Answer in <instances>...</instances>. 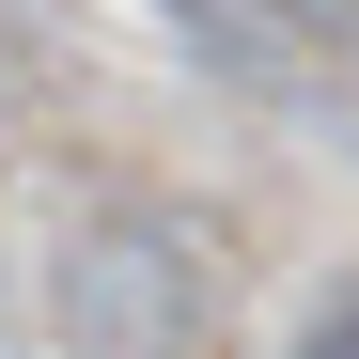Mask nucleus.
Listing matches in <instances>:
<instances>
[{
  "label": "nucleus",
  "instance_id": "obj_1",
  "mask_svg": "<svg viewBox=\"0 0 359 359\" xmlns=\"http://www.w3.org/2000/svg\"><path fill=\"white\" fill-rule=\"evenodd\" d=\"M63 344L79 359H188L203 344V266L172 219H94L63 250Z\"/></svg>",
  "mask_w": 359,
  "mask_h": 359
},
{
  "label": "nucleus",
  "instance_id": "obj_2",
  "mask_svg": "<svg viewBox=\"0 0 359 359\" xmlns=\"http://www.w3.org/2000/svg\"><path fill=\"white\" fill-rule=\"evenodd\" d=\"M172 16L219 79H266V94H313L344 63V0H172Z\"/></svg>",
  "mask_w": 359,
  "mask_h": 359
},
{
  "label": "nucleus",
  "instance_id": "obj_3",
  "mask_svg": "<svg viewBox=\"0 0 359 359\" xmlns=\"http://www.w3.org/2000/svg\"><path fill=\"white\" fill-rule=\"evenodd\" d=\"M297 359H359V281H344V297H313V313H297Z\"/></svg>",
  "mask_w": 359,
  "mask_h": 359
}]
</instances>
